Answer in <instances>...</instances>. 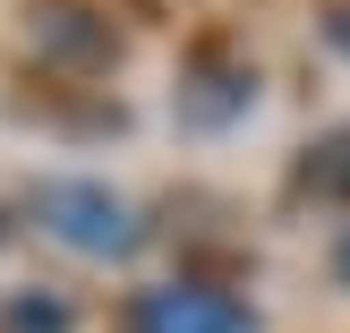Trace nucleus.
I'll use <instances>...</instances> for the list:
<instances>
[{"mask_svg":"<svg viewBox=\"0 0 350 333\" xmlns=\"http://www.w3.org/2000/svg\"><path fill=\"white\" fill-rule=\"evenodd\" d=\"M34 222H43L51 239H68V248H85V256H129L137 248V214L111 197V188H94V180L34 188Z\"/></svg>","mask_w":350,"mask_h":333,"instance_id":"f257e3e1","label":"nucleus"},{"mask_svg":"<svg viewBox=\"0 0 350 333\" xmlns=\"http://www.w3.org/2000/svg\"><path fill=\"white\" fill-rule=\"evenodd\" d=\"M129 333H256V317L205 282H163L129 308Z\"/></svg>","mask_w":350,"mask_h":333,"instance_id":"f03ea898","label":"nucleus"},{"mask_svg":"<svg viewBox=\"0 0 350 333\" xmlns=\"http://www.w3.org/2000/svg\"><path fill=\"white\" fill-rule=\"evenodd\" d=\"M308 188H317V197H350V129L308 154Z\"/></svg>","mask_w":350,"mask_h":333,"instance_id":"7ed1b4c3","label":"nucleus"},{"mask_svg":"<svg viewBox=\"0 0 350 333\" xmlns=\"http://www.w3.org/2000/svg\"><path fill=\"white\" fill-rule=\"evenodd\" d=\"M68 299H43V291H17L9 299V333H68Z\"/></svg>","mask_w":350,"mask_h":333,"instance_id":"20e7f679","label":"nucleus"},{"mask_svg":"<svg viewBox=\"0 0 350 333\" xmlns=\"http://www.w3.org/2000/svg\"><path fill=\"white\" fill-rule=\"evenodd\" d=\"M342 282H350V239H342Z\"/></svg>","mask_w":350,"mask_h":333,"instance_id":"39448f33","label":"nucleus"}]
</instances>
